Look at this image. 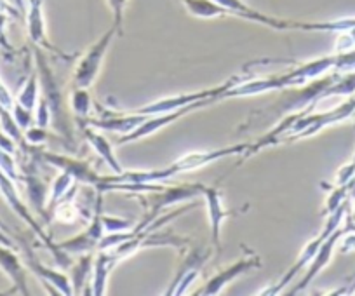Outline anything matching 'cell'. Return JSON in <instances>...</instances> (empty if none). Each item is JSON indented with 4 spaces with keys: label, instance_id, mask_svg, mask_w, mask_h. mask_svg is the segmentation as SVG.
I'll list each match as a JSON object with an SVG mask.
<instances>
[{
    "label": "cell",
    "instance_id": "obj_1",
    "mask_svg": "<svg viewBox=\"0 0 355 296\" xmlns=\"http://www.w3.org/2000/svg\"><path fill=\"white\" fill-rule=\"evenodd\" d=\"M249 148V143H237V145L223 146V148H209V150L190 152V154L182 155L180 159L171 162L164 169H153V171H124L122 175H115L119 183H159L166 180L174 178V176L185 175V173L199 171L206 166L214 164L223 159L235 157V155H244Z\"/></svg>",
    "mask_w": 355,
    "mask_h": 296
},
{
    "label": "cell",
    "instance_id": "obj_17",
    "mask_svg": "<svg viewBox=\"0 0 355 296\" xmlns=\"http://www.w3.org/2000/svg\"><path fill=\"white\" fill-rule=\"evenodd\" d=\"M82 134H84L85 141L89 143V146L100 155V159H103L108 164V168L114 171V175H122L124 169H122V164L119 162L117 155H115L114 146L112 143L105 138L103 132L96 128H91V125H82Z\"/></svg>",
    "mask_w": 355,
    "mask_h": 296
},
{
    "label": "cell",
    "instance_id": "obj_15",
    "mask_svg": "<svg viewBox=\"0 0 355 296\" xmlns=\"http://www.w3.org/2000/svg\"><path fill=\"white\" fill-rule=\"evenodd\" d=\"M0 270L4 272L6 277L11 281L12 289L9 293H19V295L30 296L28 282H26V268L11 246L0 244Z\"/></svg>",
    "mask_w": 355,
    "mask_h": 296
},
{
    "label": "cell",
    "instance_id": "obj_30",
    "mask_svg": "<svg viewBox=\"0 0 355 296\" xmlns=\"http://www.w3.org/2000/svg\"><path fill=\"white\" fill-rule=\"evenodd\" d=\"M9 18H11V15H8L6 11H0V46L4 47L6 51H12V46L8 40V32H6Z\"/></svg>",
    "mask_w": 355,
    "mask_h": 296
},
{
    "label": "cell",
    "instance_id": "obj_13",
    "mask_svg": "<svg viewBox=\"0 0 355 296\" xmlns=\"http://www.w3.org/2000/svg\"><path fill=\"white\" fill-rule=\"evenodd\" d=\"M206 200L207 216H209L211 225V241H213V250H220L221 247V227L223 221L228 216L234 214V211H228L223 204V193L221 190L214 189V186H204L202 195Z\"/></svg>",
    "mask_w": 355,
    "mask_h": 296
},
{
    "label": "cell",
    "instance_id": "obj_35",
    "mask_svg": "<svg viewBox=\"0 0 355 296\" xmlns=\"http://www.w3.org/2000/svg\"><path fill=\"white\" fill-rule=\"evenodd\" d=\"M12 4L16 6V8L19 9V12H25V9H26V0H12Z\"/></svg>",
    "mask_w": 355,
    "mask_h": 296
},
{
    "label": "cell",
    "instance_id": "obj_10",
    "mask_svg": "<svg viewBox=\"0 0 355 296\" xmlns=\"http://www.w3.org/2000/svg\"><path fill=\"white\" fill-rule=\"evenodd\" d=\"M211 256V250H202V247H190L189 253L182 260L180 267H178L176 275L171 281L169 288H167L166 296H182L189 291L190 286L199 279L200 272H202L204 265H206L207 258Z\"/></svg>",
    "mask_w": 355,
    "mask_h": 296
},
{
    "label": "cell",
    "instance_id": "obj_22",
    "mask_svg": "<svg viewBox=\"0 0 355 296\" xmlns=\"http://www.w3.org/2000/svg\"><path fill=\"white\" fill-rule=\"evenodd\" d=\"M187 11L199 19H214L228 16V11L216 0H182Z\"/></svg>",
    "mask_w": 355,
    "mask_h": 296
},
{
    "label": "cell",
    "instance_id": "obj_33",
    "mask_svg": "<svg viewBox=\"0 0 355 296\" xmlns=\"http://www.w3.org/2000/svg\"><path fill=\"white\" fill-rule=\"evenodd\" d=\"M345 220H347V225L343 227L345 232H355V202L348 206V211H347V216H345Z\"/></svg>",
    "mask_w": 355,
    "mask_h": 296
},
{
    "label": "cell",
    "instance_id": "obj_27",
    "mask_svg": "<svg viewBox=\"0 0 355 296\" xmlns=\"http://www.w3.org/2000/svg\"><path fill=\"white\" fill-rule=\"evenodd\" d=\"M107 4L112 11V18H114L112 25H114L115 28L122 33L124 12H125V8H128V4H129V0H107Z\"/></svg>",
    "mask_w": 355,
    "mask_h": 296
},
{
    "label": "cell",
    "instance_id": "obj_5",
    "mask_svg": "<svg viewBox=\"0 0 355 296\" xmlns=\"http://www.w3.org/2000/svg\"><path fill=\"white\" fill-rule=\"evenodd\" d=\"M33 148H35V146H32L30 150L33 152V155H35L37 159L44 161L46 164H51L53 168L60 169V171H64L68 173V175H71L78 185L91 186V189H94L96 192H114L115 175L101 176L94 171V168L89 164L87 161L71 157V155L56 154V152H51V150H33Z\"/></svg>",
    "mask_w": 355,
    "mask_h": 296
},
{
    "label": "cell",
    "instance_id": "obj_4",
    "mask_svg": "<svg viewBox=\"0 0 355 296\" xmlns=\"http://www.w3.org/2000/svg\"><path fill=\"white\" fill-rule=\"evenodd\" d=\"M348 206H350V202H345L341 204L338 209H334L333 213L326 214V223H324L322 230L319 232V236L313 237L312 241H309V243L303 246L302 253H300V256L296 258L295 263L291 265V268H289L288 272H286L284 275H282L281 279H279L277 282H275L274 286H270V288H266L265 291H261L259 295H265V296H274V295H279V293H282V289L288 288L289 282L293 281V279L296 277V275H300L303 272V268L309 267L310 261L313 260V256L317 254V251H319V247L322 246L324 241L327 239V237L331 236V234L334 232V230H338L341 227V223H343L345 216H347V211H348Z\"/></svg>",
    "mask_w": 355,
    "mask_h": 296
},
{
    "label": "cell",
    "instance_id": "obj_20",
    "mask_svg": "<svg viewBox=\"0 0 355 296\" xmlns=\"http://www.w3.org/2000/svg\"><path fill=\"white\" fill-rule=\"evenodd\" d=\"M75 185H77V182L73 180V176L68 175V173H64V171H60V175L54 178L53 185L49 186V197H47L46 218H44V221H46V223L49 221L51 211L54 209V206H56V204L60 202L63 197H67V193L70 192Z\"/></svg>",
    "mask_w": 355,
    "mask_h": 296
},
{
    "label": "cell",
    "instance_id": "obj_23",
    "mask_svg": "<svg viewBox=\"0 0 355 296\" xmlns=\"http://www.w3.org/2000/svg\"><path fill=\"white\" fill-rule=\"evenodd\" d=\"M0 125H2V131H4L9 138L15 139L16 145H18L19 148H23V150L26 152L30 150V146L26 145L25 141V131L19 128V124L16 122L12 112L9 110V108L2 107V105H0Z\"/></svg>",
    "mask_w": 355,
    "mask_h": 296
},
{
    "label": "cell",
    "instance_id": "obj_34",
    "mask_svg": "<svg viewBox=\"0 0 355 296\" xmlns=\"http://www.w3.org/2000/svg\"><path fill=\"white\" fill-rule=\"evenodd\" d=\"M347 189H348V202L354 204L355 202V175L354 178L347 183Z\"/></svg>",
    "mask_w": 355,
    "mask_h": 296
},
{
    "label": "cell",
    "instance_id": "obj_37",
    "mask_svg": "<svg viewBox=\"0 0 355 296\" xmlns=\"http://www.w3.org/2000/svg\"><path fill=\"white\" fill-rule=\"evenodd\" d=\"M354 119H355V114H354Z\"/></svg>",
    "mask_w": 355,
    "mask_h": 296
},
{
    "label": "cell",
    "instance_id": "obj_21",
    "mask_svg": "<svg viewBox=\"0 0 355 296\" xmlns=\"http://www.w3.org/2000/svg\"><path fill=\"white\" fill-rule=\"evenodd\" d=\"M70 112L73 114L75 121L80 122V128L91 119L93 112V96L89 94V89L84 87H73L70 94Z\"/></svg>",
    "mask_w": 355,
    "mask_h": 296
},
{
    "label": "cell",
    "instance_id": "obj_25",
    "mask_svg": "<svg viewBox=\"0 0 355 296\" xmlns=\"http://www.w3.org/2000/svg\"><path fill=\"white\" fill-rule=\"evenodd\" d=\"M0 171L4 173V175H8L15 183L21 182V175H19L18 171V164H16L15 161V154L2 150V148H0Z\"/></svg>",
    "mask_w": 355,
    "mask_h": 296
},
{
    "label": "cell",
    "instance_id": "obj_9",
    "mask_svg": "<svg viewBox=\"0 0 355 296\" xmlns=\"http://www.w3.org/2000/svg\"><path fill=\"white\" fill-rule=\"evenodd\" d=\"M261 267V258L251 250H244V254H242L239 260H235L234 263H230L228 267L221 268L220 272L213 275L209 281L204 284V288L200 291H197V296H216L227 288L230 282H234L235 279L242 277L248 272L254 270V268Z\"/></svg>",
    "mask_w": 355,
    "mask_h": 296
},
{
    "label": "cell",
    "instance_id": "obj_19",
    "mask_svg": "<svg viewBox=\"0 0 355 296\" xmlns=\"http://www.w3.org/2000/svg\"><path fill=\"white\" fill-rule=\"evenodd\" d=\"M21 182L25 183L26 193H28L30 206L37 211L42 218H46V206H47V197H49V189L46 183L39 178V176L26 173L21 176Z\"/></svg>",
    "mask_w": 355,
    "mask_h": 296
},
{
    "label": "cell",
    "instance_id": "obj_26",
    "mask_svg": "<svg viewBox=\"0 0 355 296\" xmlns=\"http://www.w3.org/2000/svg\"><path fill=\"white\" fill-rule=\"evenodd\" d=\"M103 225H105V232L112 234V232H125V230H132L135 229V223L128 218H119V216H107L103 214Z\"/></svg>",
    "mask_w": 355,
    "mask_h": 296
},
{
    "label": "cell",
    "instance_id": "obj_8",
    "mask_svg": "<svg viewBox=\"0 0 355 296\" xmlns=\"http://www.w3.org/2000/svg\"><path fill=\"white\" fill-rule=\"evenodd\" d=\"M213 103H216V100H202V101H197V103L187 105V107L180 108V110H176V112H169V114L148 115V117H146L145 121H143L141 124L135 129V131H131L129 134L121 136V138L117 139V145L122 146V145H129V143L139 141V139L146 138V136L155 134L157 131L167 128V125H171L173 122H178L180 119L187 117V115L192 114V112L200 110V108H206Z\"/></svg>",
    "mask_w": 355,
    "mask_h": 296
},
{
    "label": "cell",
    "instance_id": "obj_14",
    "mask_svg": "<svg viewBox=\"0 0 355 296\" xmlns=\"http://www.w3.org/2000/svg\"><path fill=\"white\" fill-rule=\"evenodd\" d=\"M26 32H28L30 42L40 49L53 51V53L61 54L53 44L47 39L46 28V16H44V0H26Z\"/></svg>",
    "mask_w": 355,
    "mask_h": 296
},
{
    "label": "cell",
    "instance_id": "obj_6",
    "mask_svg": "<svg viewBox=\"0 0 355 296\" xmlns=\"http://www.w3.org/2000/svg\"><path fill=\"white\" fill-rule=\"evenodd\" d=\"M117 35H121V32L112 25L96 42L91 44V46L82 53V56L78 58L73 68L75 87L89 89V87L96 82L98 76H100L101 71V67H103L105 58H107L108 54V49H110L112 42H114Z\"/></svg>",
    "mask_w": 355,
    "mask_h": 296
},
{
    "label": "cell",
    "instance_id": "obj_18",
    "mask_svg": "<svg viewBox=\"0 0 355 296\" xmlns=\"http://www.w3.org/2000/svg\"><path fill=\"white\" fill-rule=\"evenodd\" d=\"M93 261L94 254H80L77 260H73V263L70 265V277L71 289H73V295H78L82 293V289L89 288L87 282H91V275H93Z\"/></svg>",
    "mask_w": 355,
    "mask_h": 296
},
{
    "label": "cell",
    "instance_id": "obj_3",
    "mask_svg": "<svg viewBox=\"0 0 355 296\" xmlns=\"http://www.w3.org/2000/svg\"><path fill=\"white\" fill-rule=\"evenodd\" d=\"M204 186L206 185H202V183H182V185L174 186H162L157 183L155 189L143 192V195L139 197L143 207H145V214H143V220L138 225H135L132 230L135 232L145 230L155 218H159L167 207L174 206V204L196 200L197 197L202 195Z\"/></svg>",
    "mask_w": 355,
    "mask_h": 296
},
{
    "label": "cell",
    "instance_id": "obj_24",
    "mask_svg": "<svg viewBox=\"0 0 355 296\" xmlns=\"http://www.w3.org/2000/svg\"><path fill=\"white\" fill-rule=\"evenodd\" d=\"M40 96V84H39V76L37 71H33L32 76H28V79L25 80L23 87L19 89V93L16 94L15 101L19 103L21 107L28 108V110H35L37 101H39Z\"/></svg>",
    "mask_w": 355,
    "mask_h": 296
},
{
    "label": "cell",
    "instance_id": "obj_31",
    "mask_svg": "<svg viewBox=\"0 0 355 296\" xmlns=\"http://www.w3.org/2000/svg\"><path fill=\"white\" fill-rule=\"evenodd\" d=\"M338 251L343 254L355 251V232H345L338 243Z\"/></svg>",
    "mask_w": 355,
    "mask_h": 296
},
{
    "label": "cell",
    "instance_id": "obj_32",
    "mask_svg": "<svg viewBox=\"0 0 355 296\" xmlns=\"http://www.w3.org/2000/svg\"><path fill=\"white\" fill-rule=\"evenodd\" d=\"M0 105L11 110L12 105H15V96L11 94V91L8 89V86L4 84V80L0 79Z\"/></svg>",
    "mask_w": 355,
    "mask_h": 296
},
{
    "label": "cell",
    "instance_id": "obj_7",
    "mask_svg": "<svg viewBox=\"0 0 355 296\" xmlns=\"http://www.w3.org/2000/svg\"><path fill=\"white\" fill-rule=\"evenodd\" d=\"M103 225V192H96V200H94L93 216L89 218V225L82 230L80 234L73 236L71 239L58 243L63 251H67L71 256H80V254L93 253L100 247L101 239L105 236Z\"/></svg>",
    "mask_w": 355,
    "mask_h": 296
},
{
    "label": "cell",
    "instance_id": "obj_36",
    "mask_svg": "<svg viewBox=\"0 0 355 296\" xmlns=\"http://www.w3.org/2000/svg\"><path fill=\"white\" fill-rule=\"evenodd\" d=\"M350 162H352V164H354V166H355V155H354V159H352V161H350Z\"/></svg>",
    "mask_w": 355,
    "mask_h": 296
},
{
    "label": "cell",
    "instance_id": "obj_11",
    "mask_svg": "<svg viewBox=\"0 0 355 296\" xmlns=\"http://www.w3.org/2000/svg\"><path fill=\"white\" fill-rule=\"evenodd\" d=\"M21 247H23V254H25V265L28 267L30 272H33V274L42 281V284L49 289V293H54V295H63V296L73 295L70 277H68L67 274H63V272L60 270H54V268L44 265L42 261L35 256L32 247L26 246L25 243H21Z\"/></svg>",
    "mask_w": 355,
    "mask_h": 296
},
{
    "label": "cell",
    "instance_id": "obj_2",
    "mask_svg": "<svg viewBox=\"0 0 355 296\" xmlns=\"http://www.w3.org/2000/svg\"><path fill=\"white\" fill-rule=\"evenodd\" d=\"M33 56H35L37 64L35 71L39 76L40 96L47 101V107L51 110V128L58 132V136L64 139V145L75 148L73 124H71L70 112L67 108V100H64L61 84L58 82L49 60H47V56L40 47H35Z\"/></svg>",
    "mask_w": 355,
    "mask_h": 296
},
{
    "label": "cell",
    "instance_id": "obj_16",
    "mask_svg": "<svg viewBox=\"0 0 355 296\" xmlns=\"http://www.w3.org/2000/svg\"><path fill=\"white\" fill-rule=\"evenodd\" d=\"M117 254L112 251H98L93 261V275H91V295L103 296L107 295L108 289V279H110L112 270L117 267L119 263Z\"/></svg>",
    "mask_w": 355,
    "mask_h": 296
},
{
    "label": "cell",
    "instance_id": "obj_28",
    "mask_svg": "<svg viewBox=\"0 0 355 296\" xmlns=\"http://www.w3.org/2000/svg\"><path fill=\"white\" fill-rule=\"evenodd\" d=\"M11 112H12V115H15L16 122H18L19 128H21L23 131H26V129L32 128V125L35 124V119H33V112L28 110V108L21 107V105L16 103V101H15V105H12Z\"/></svg>",
    "mask_w": 355,
    "mask_h": 296
},
{
    "label": "cell",
    "instance_id": "obj_29",
    "mask_svg": "<svg viewBox=\"0 0 355 296\" xmlns=\"http://www.w3.org/2000/svg\"><path fill=\"white\" fill-rule=\"evenodd\" d=\"M49 139L46 128H39V125L33 124L32 128H28L25 131V141L28 146H40Z\"/></svg>",
    "mask_w": 355,
    "mask_h": 296
},
{
    "label": "cell",
    "instance_id": "obj_12",
    "mask_svg": "<svg viewBox=\"0 0 355 296\" xmlns=\"http://www.w3.org/2000/svg\"><path fill=\"white\" fill-rule=\"evenodd\" d=\"M343 234H345V229H343V227H340V229L334 230V232L331 234V236L327 237L326 241H324L322 246L319 247L317 254L313 256V260L310 261L309 267H306L305 275L302 277V281H300L298 284H296L295 288L289 291V295H291V296L300 295L303 289H306L310 284H312L313 281H315L317 275H319L320 272H322L324 268H326L327 265L331 263V260H333V254H334V251H336L338 243H340V239H341V236H343Z\"/></svg>",
    "mask_w": 355,
    "mask_h": 296
}]
</instances>
